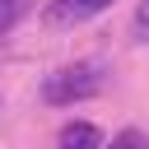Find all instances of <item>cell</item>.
Here are the masks:
<instances>
[{
  "mask_svg": "<svg viewBox=\"0 0 149 149\" xmlns=\"http://www.w3.org/2000/svg\"><path fill=\"white\" fill-rule=\"evenodd\" d=\"M102 79H107V65L102 61H74V65H61V70H51L42 79V98L56 102V107L84 102V98H93L102 88Z\"/></svg>",
  "mask_w": 149,
  "mask_h": 149,
  "instance_id": "1",
  "label": "cell"
},
{
  "mask_svg": "<svg viewBox=\"0 0 149 149\" xmlns=\"http://www.w3.org/2000/svg\"><path fill=\"white\" fill-rule=\"evenodd\" d=\"M112 0H56L51 9H47V23H56V28H65V23H84V19H93V14H102Z\"/></svg>",
  "mask_w": 149,
  "mask_h": 149,
  "instance_id": "2",
  "label": "cell"
},
{
  "mask_svg": "<svg viewBox=\"0 0 149 149\" xmlns=\"http://www.w3.org/2000/svg\"><path fill=\"white\" fill-rule=\"evenodd\" d=\"M56 149H102V130L93 121H65L56 135Z\"/></svg>",
  "mask_w": 149,
  "mask_h": 149,
  "instance_id": "3",
  "label": "cell"
},
{
  "mask_svg": "<svg viewBox=\"0 0 149 149\" xmlns=\"http://www.w3.org/2000/svg\"><path fill=\"white\" fill-rule=\"evenodd\" d=\"M23 9H28V0H0V37L23 19Z\"/></svg>",
  "mask_w": 149,
  "mask_h": 149,
  "instance_id": "4",
  "label": "cell"
},
{
  "mask_svg": "<svg viewBox=\"0 0 149 149\" xmlns=\"http://www.w3.org/2000/svg\"><path fill=\"white\" fill-rule=\"evenodd\" d=\"M107 149H149V140H144V130H121V135H112V144Z\"/></svg>",
  "mask_w": 149,
  "mask_h": 149,
  "instance_id": "5",
  "label": "cell"
},
{
  "mask_svg": "<svg viewBox=\"0 0 149 149\" xmlns=\"http://www.w3.org/2000/svg\"><path fill=\"white\" fill-rule=\"evenodd\" d=\"M135 37H144V42H149V0L135 9Z\"/></svg>",
  "mask_w": 149,
  "mask_h": 149,
  "instance_id": "6",
  "label": "cell"
}]
</instances>
